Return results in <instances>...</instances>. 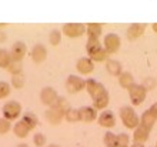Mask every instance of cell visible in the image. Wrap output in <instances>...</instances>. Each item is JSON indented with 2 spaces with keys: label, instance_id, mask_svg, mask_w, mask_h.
<instances>
[{
  "label": "cell",
  "instance_id": "d4e9b609",
  "mask_svg": "<svg viewBox=\"0 0 157 147\" xmlns=\"http://www.w3.org/2000/svg\"><path fill=\"white\" fill-rule=\"evenodd\" d=\"M50 107H52V109H56V110H59V111H62L63 114H64V113H66V110L70 107V104H69V102H67L66 97L59 96V97L56 99V102H54Z\"/></svg>",
  "mask_w": 157,
  "mask_h": 147
},
{
  "label": "cell",
  "instance_id": "2e32d148",
  "mask_svg": "<svg viewBox=\"0 0 157 147\" xmlns=\"http://www.w3.org/2000/svg\"><path fill=\"white\" fill-rule=\"evenodd\" d=\"M103 44L100 43V39H87L86 41V53L87 57L91 59L93 56H96L97 53H100L103 50Z\"/></svg>",
  "mask_w": 157,
  "mask_h": 147
},
{
  "label": "cell",
  "instance_id": "d6986e66",
  "mask_svg": "<svg viewBox=\"0 0 157 147\" xmlns=\"http://www.w3.org/2000/svg\"><path fill=\"white\" fill-rule=\"evenodd\" d=\"M44 116H46V120H47L50 124H53V126H57V124H60V123L64 120V114H63L62 111L56 110V109H52V107H49V109L46 110Z\"/></svg>",
  "mask_w": 157,
  "mask_h": 147
},
{
  "label": "cell",
  "instance_id": "3957f363",
  "mask_svg": "<svg viewBox=\"0 0 157 147\" xmlns=\"http://www.w3.org/2000/svg\"><path fill=\"white\" fill-rule=\"evenodd\" d=\"M21 104L16 100H9V102L4 103L3 109H2V113H3V117L7 118L9 122H13L21 116Z\"/></svg>",
  "mask_w": 157,
  "mask_h": 147
},
{
  "label": "cell",
  "instance_id": "8fae6325",
  "mask_svg": "<svg viewBox=\"0 0 157 147\" xmlns=\"http://www.w3.org/2000/svg\"><path fill=\"white\" fill-rule=\"evenodd\" d=\"M97 123L104 129H113L116 126V116L110 110H103L97 116Z\"/></svg>",
  "mask_w": 157,
  "mask_h": 147
},
{
  "label": "cell",
  "instance_id": "9a60e30c",
  "mask_svg": "<svg viewBox=\"0 0 157 147\" xmlns=\"http://www.w3.org/2000/svg\"><path fill=\"white\" fill-rule=\"evenodd\" d=\"M76 69H77V72L80 74L87 76V74H90L94 72V63L87 57V56L86 57H80L76 61Z\"/></svg>",
  "mask_w": 157,
  "mask_h": 147
},
{
  "label": "cell",
  "instance_id": "f35d334b",
  "mask_svg": "<svg viewBox=\"0 0 157 147\" xmlns=\"http://www.w3.org/2000/svg\"><path fill=\"white\" fill-rule=\"evenodd\" d=\"M151 29H153L154 33H157V23H153V25H151Z\"/></svg>",
  "mask_w": 157,
  "mask_h": 147
},
{
  "label": "cell",
  "instance_id": "30bf717a",
  "mask_svg": "<svg viewBox=\"0 0 157 147\" xmlns=\"http://www.w3.org/2000/svg\"><path fill=\"white\" fill-rule=\"evenodd\" d=\"M10 52V56H12V60H16V61H21L25 59L26 53H27V46H26L25 41L21 40H17L13 43L12 49L9 50Z\"/></svg>",
  "mask_w": 157,
  "mask_h": 147
},
{
  "label": "cell",
  "instance_id": "1f68e13d",
  "mask_svg": "<svg viewBox=\"0 0 157 147\" xmlns=\"http://www.w3.org/2000/svg\"><path fill=\"white\" fill-rule=\"evenodd\" d=\"M116 147H130V137L127 133H119L116 137Z\"/></svg>",
  "mask_w": 157,
  "mask_h": 147
},
{
  "label": "cell",
  "instance_id": "b9f144b4",
  "mask_svg": "<svg viewBox=\"0 0 157 147\" xmlns=\"http://www.w3.org/2000/svg\"><path fill=\"white\" fill-rule=\"evenodd\" d=\"M4 26H7V25H6V23H0V29H3Z\"/></svg>",
  "mask_w": 157,
  "mask_h": 147
},
{
  "label": "cell",
  "instance_id": "f546056e",
  "mask_svg": "<svg viewBox=\"0 0 157 147\" xmlns=\"http://www.w3.org/2000/svg\"><path fill=\"white\" fill-rule=\"evenodd\" d=\"M10 61H12L10 52L6 49H0V69H7Z\"/></svg>",
  "mask_w": 157,
  "mask_h": 147
},
{
  "label": "cell",
  "instance_id": "ba28073f",
  "mask_svg": "<svg viewBox=\"0 0 157 147\" xmlns=\"http://www.w3.org/2000/svg\"><path fill=\"white\" fill-rule=\"evenodd\" d=\"M39 96H40V102L44 104V106H52L54 102H56V99L59 97L57 91H56V89L52 86H46L43 87V89L40 90V93H39Z\"/></svg>",
  "mask_w": 157,
  "mask_h": 147
},
{
  "label": "cell",
  "instance_id": "8d00e7d4",
  "mask_svg": "<svg viewBox=\"0 0 157 147\" xmlns=\"http://www.w3.org/2000/svg\"><path fill=\"white\" fill-rule=\"evenodd\" d=\"M6 40H7V34H6L4 32H2V30H0V43H4Z\"/></svg>",
  "mask_w": 157,
  "mask_h": 147
},
{
  "label": "cell",
  "instance_id": "7c38bea8",
  "mask_svg": "<svg viewBox=\"0 0 157 147\" xmlns=\"http://www.w3.org/2000/svg\"><path fill=\"white\" fill-rule=\"evenodd\" d=\"M86 90H87V93L90 94L91 100H93V99H96L99 94L104 93L107 89H106L100 82L94 80V79H87L86 80Z\"/></svg>",
  "mask_w": 157,
  "mask_h": 147
},
{
  "label": "cell",
  "instance_id": "ffe728a7",
  "mask_svg": "<svg viewBox=\"0 0 157 147\" xmlns=\"http://www.w3.org/2000/svg\"><path fill=\"white\" fill-rule=\"evenodd\" d=\"M109 103H110V94H109L107 90H106L104 93L99 94L96 99H93V107H94L96 110L103 111L104 109L109 106Z\"/></svg>",
  "mask_w": 157,
  "mask_h": 147
},
{
  "label": "cell",
  "instance_id": "83f0119b",
  "mask_svg": "<svg viewBox=\"0 0 157 147\" xmlns=\"http://www.w3.org/2000/svg\"><path fill=\"white\" fill-rule=\"evenodd\" d=\"M6 70H7L12 76H14V74H21V73H23V61L12 60Z\"/></svg>",
  "mask_w": 157,
  "mask_h": 147
},
{
  "label": "cell",
  "instance_id": "4316f807",
  "mask_svg": "<svg viewBox=\"0 0 157 147\" xmlns=\"http://www.w3.org/2000/svg\"><path fill=\"white\" fill-rule=\"evenodd\" d=\"M64 120L69 123H77L80 122V116H78V109L75 107H69L64 113Z\"/></svg>",
  "mask_w": 157,
  "mask_h": 147
},
{
  "label": "cell",
  "instance_id": "d6a6232c",
  "mask_svg": "<svg viewBox=\"0 0 157 147\" xmlns=\"http://www.w3.org/2000/svg\"><path fill=\"white\" fill-rule=\"evenodd\" d=\"M10 91H12V86H10V83L4 82V80H0V100H2V99L9 97Z\"/></svg>",
  "mask_w": 157,
  "mask_h": 147
},
{
  "label": "cell",
  "instance_id": "60d3db41",
  "mask_svg": "<svg viewBox=\"0 0 157 147\" xmlns=\"http://www.w3.org/2000/svg\"><path fill=\"white\" fill-rule=\"evenodd\" d=\"M16 147H29V146H27V144H26V143H20V144H17Z\"/></svg>",
  "mask_w": 157,
  "mask_h": 147
},
{
  "label": "cell",
  "instance_id": "603a6c76",
  "mask_svg": "<svg viewBox=\"0 0 157 147\" xmlns=\"http://www.w3.org/2000/svg\"><path fill=\"white\" fill-rule=\"evenodd\" d=\"M117 80H119L120 87H123V89H126V90H128L130 87H133L136 84L134 77H133V74L130 73V72H121V74L117 77Z\"/></svg>",
  "mask_w": 157,
  "mask_h": 147
},
{
  "label": "cell",
  "instance_id": "d590c367",
  "mask_svg": "<svg viewBox=\"0 0 157 147\" xmlns=\"http://www.w3.org/2000/svg\"><path fill=\"white\" fill-rule=\"evenodd\" d=\"M141 86L144 87L147 91L149 90H153L154 87L157 86V83H156V79H153V77H146L144 80H143V83H140Z\"/></svg>",
  "mask_w": 157,
  "mask_h": 147
},
{
  "label": "cell",
  "instance_id": "5bb4252c",
  "mask_svg": "<svg viewBox=\"0 0 157 147\" xmlns=\"http://www.w3.org/2000/svg\"><path fill=\"white\" fill-rule=\"evenodd\" d=\"M78 116H80V122L83 123H91L97 120V110L93 106H83L78 109Z\"/></svg>",
  "mask_w": 157,
  "mask_h": 147
},
{
  "label": "cell",
  "instance_id": "ac0fdd59",
  "mask_svg": "<svg viewBox=\"0 0 157 147\" xmlns=\"http://www.w3.org/2000/svg\"><path fill=\"white\" fill-rule=\"evenodd\" d=\"M86 34L89 39H100L103 34V25L101 23H87L86 25Z\"/></svg>",
  "mask_w": 157,
  "mask_h": 147
},
{
  "label": "cell",
  "instance_id": "f1b7e54d",
  "mask_svg": "<svg viewBox=\"0 0 157 147\" xmlns=\"http://www.w3.org/2000/svg\"><path fill=\"white\" fill-rule=\"evenodd\" d=\"M62 30H59V29H53V30H50L49 33V43L52 46H59L60 43H62Z\"/></svg>",
  "mask_w": 157,
  "mask_h": 147
},
{
  "label": "cell",
  "instance_id": "836d02e7",
  "mask_svg": "<svg viewBox=\"0 0 157 147\" xmlns=\"http://www.w3.org/2000/svg\"><path fill=\"white\" fill-rule=\"evenodd\" d=\"M12 122H9L7 118H4V117H0V134L3 136L6 134V133H9V131L12 130Z\"/></svg>",
  "mask_w": 157,
  "mask_h": 147
},
{
  "label": "cell",
  "instance_id": "e575fe53",
  "mask_svg": "<svg viewBox=\"0 0 157 147\" xmlns=\"http://www.w3.org/2000/svg\"><path fill=\"white\" fill-rule=\"evenodd\" d=\"M33 144L36 147H46L47 144V139H46V136L43 133H36L33 136Z\"/></svg>",
  "mask_w": 157,
  "mask_h": 147
},
{
  "label": "cell",
  "instance_id": "9c48e42d",
  "mask_svg": "<svg viewBox=\"0 0 157 147\" xmlns=\"http://www.w3.org/2000/svg\"><path fill=\"white\" fill-rule=\"evenodd\" d=\"M146 23H132L128 26V29L126 30V36H127V40L134 41L137 39H140L146 32Z\"/></svg>",
  "mask_w": 157,
  "mask_h": 147
},
{
  "label": "cell",
  "instance_id": "484cf974",
  "mask_svg": "<svg viewBox=\"0 0 157 147\" xmlns=\"http://www.w3.org/2000/svg\"><path fill=\"white\" fill-rule=\"evenodd\" d=\"M26 84V77L25 74H14V76H12V79H10V86L13 87V89H23Z\"/></svg>",
  "mask_w": 157,
  "mask_h": 147
},
{
  "label": "cell",
  "instance_id": "cb8c5ba5",
  "mask_svg": "<svg viewBox=\"0 0 157 147\" xmlns=\"http://www.w3.org/2000/svg\"><path fill=\"white\" fill-rule=\"evenodd\" d=\"M20 120L25 123L26 126L29 127L30 130L36 129V127H37V124H39V117L34 114V113H32V111H27V113H25V114L21 116Z\"/></svg>",
  "mask_w": 157,
  "mask_h": 147
},
{
  "label": "cell",
  "instance_id": "7a4b0ae2",
  "mask_svg": "<svg viewBox=\"0 0 157 147\" xmlns=\"http://www.w3.org/2000/svg\"><path fill=\"white\" fill-rule=\"evenodd\" d=\"M103 47L104 50L107 52V54H116L117 52L120 50L121 47V39L117 33H107V34H104L103 37Z\"/></svg>",
  "mask_w": 157,
  "mask_h": 147
},
{
  "label": "cell",
  "instance_id": "44dd1931",
  "mask_svg": "<svg viewBox=\"0 0 157 147\" xmlns=\"http://www.w3.org/2000/svg\"><path fill=\"white\" fill-rule=\"evenodd\" d=\"M106 70L109 72V74H112L114 77H119L121 72H123V66L119 60H114V59H107L106 61Z\"/></svg>",
  "mask_w": 157,
  "mask_h": 147
},
{
  "label": "cell",
  "instance_id": "5b68a950",
  "mask_svg": "<svg viewBox=\"0 0 157 147\" xmlns=\"http://www.w3.org/2000/svg\"><path fill=\"white\" fill-rule=\"evenodd\" d=\"M86 33V25L84 23H64L62 27V34L69 39H77Z\"/></svg>",
  "mask_w": 157,
  "mask_h": 147
},
{
  "label": "cell",
  "instance_id": "ab89813d",
  "mask_svg": "<svg viewBox=\"0 0 157 147\" xmlns=\"http://www.w3.org/2000/svg\"><path fill=\"white\" fill-rule=\"evenodd\" d=\"M46 147H62V146H59V144H56V143H52V144H47Z\"/></svg>",
  "mask_w": 157,
  "mask_h": 147
},
{
  "label": "cell",
  "instance_id": "ee69618b",
  "mask_svg": "<svg viewBox=\"0 0 157 147\" xmlns=\"http://www.w3.org/2000/svg\"><path fill=\"white\" fill-rule=\"evenodd\" d=\"M154 147H156V146H154Z\"/></svg>",
  "mask_w": 157,
  "mask_h": 147
},
{
  "label": "cell",
  "instance_id": "8992f818",
  "mask_svg": "<svg viewBox=\"0 0 157 147\" xmlns=\"http://www.w3.org/2000/svg\"><path fill=\"white\" fill-rule=\"evenodd\" d=\"M64 86H66V91L69 94H76L82 91L83 89H86V80H83L80 76L70 74V76H67Z\"/></svg>",
  "mask_w": 157,
  "mask_h": 147
},
{
  "label": "cell",
  "instance_id": "277c9868",
  "mask_svg": "<svg viewBox=\"0 0 157 147\" xmlns=\"http://www.w3.org/2000/svg\"><path fill=\"white\" fill-rule=\"evenodd\" d=\"M157 122V102L153 103L150 109L143 111V114L140 116V126L146 127L147 130H153L154 124Z\"/></svg>",
  "mask_w": 157,
  "mask_h": 147
},
{
  "label": "cell",
  "instance_id": "7bdbcfd3",
  "mask_svg": "<svg viewBox=\"0 0 157 147\" xmlns=\"http://www.w3.org/2000/svg\"><path fill=\"white\" fill-rule=\"evenodd\" d=\"M156 147H157V141H156Z\"/></svg>",
  "mask_w": 157,
  "mask_h": 147
},
{
  "label": "cell",
  "instance_id": "4dcf8cb0",
  "mask_svg": "<svg viewBox=\"0 0 157 147\" xmlns=\"http://www.w3.org/2000/svg\"><path fill=\"white\" fill-rule=\"evenodd\" d=\"M116 137L117 134H114L113 131H106L103 136V144L106 147H116Z\"/></svg>",
  "mask_w": 157,
  "mask_h": 147
},
{
  "label": "cell",
  "instance_id": "7402d4cb",
  "mask_svg": "<svg viewBox=\"0 0 157 147\" xmlns=\"http://www.w3.org/2000/svg\"><path fill=\"white\" fill-rule=\"evenodd\" d=\"M12 130H13V133H14V136L19 137V139H26V137L30 134V131H32L21 120H19V122H16L13 124Z\"/></svg>",
  "mask_w": 157,
  "mask_h": 147
},
{
  "label": "cell",
  "instance_id": "52a82bcc",
  "mask_svg": "<svg viewBox=\"0 0 157 147\" xmlns=\"http://www.w3.org/2000/svg\"><path fill=\"white\" fill-rule=\"evenodd\" d=\"M128 91V97H130V102H132L133 106H140L141 103L146 100V96H147V90L144 87L136 83L133 87L127 90Z\"/></svg>",
  "mask_w": 157,
  "mask_h": 147
},
{
  "label": "cell",
  "instance_id": "4fadbf2b",
  "mask_svg": "<svg viewBox=\"0 0 157 147\" xmlns=\"http://www.w3.org/2000/svg\"><path fill=\"white\" fill-rule=\"evenodd\" d=\"M30 57H32V60H33L36 64L43 63V61L46 60V57H47V47H46L44 44H41V43L34 44L32 52H30Z\"/></svg>",
  "mask_w": 157,
  "mask_h": 147
},
{
  "label": "cell",
  "instance_id": "6da1fadb",
  "mask_svg": "<svg viewBox=\"0 0 157 147\" xmlns=\"http://www.w3.org/2000/svg\"><path fill=\"white\" fill-rule=\"evenodd\" d=\"M119 117L121 118V123L126 129L134 130L140 124V117L136 113L133 106H121L119 109Z\"/></svg>",
  "mask_w": 157,
  "mask_h": 147
},
{
  "label": "cell",
  "instance_id": "74e56055",
  "mask_svg": "<svg viewBox=\"0 0 157 147\" xmlns=\"http://www.w3.org/2000/svg\"><path fill=\"white\" fill-rule=\"evenodd\" d=\"M130 147H144V144H140V143H132Z\"/></svg>",
  "mask_w": 157,
  "mask_h": 147
},
{
  "label": "cell",
  "instance_id": "e0dca14e",
  "mask_svg": "<svg viewBox=\"0 0 157 147\" xmlns=\"http://www.w3.org/2000/svg\"><path fill=\"white\" fill-rule=\"evenodd\" d=\"M149 136H150V130H147L146 127L139 124V126L133 130V143L144 144L146 141L149 140Z\"/></svg>",
  "mask_w": 157,
  "mask_h": 147
}]
</instances>
